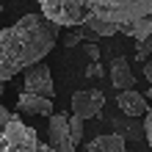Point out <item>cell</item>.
<instances>
[{
	"label": "cell",
	"instance_id": "1",
	"mask_svg": "<svg viewBox=\"0 0 152 152\" xmlns=\"http://www.w3.org/2000/svg\"><path fill=\"white\" fill-rule=\"evenodd\" d=\"M61 28H88L97 36H152V0H36Z\"/></svg>",
	"mask_w": 152,
	"mask_h": 152
},
{
	"label": "cell",
	"instance_id": "2",
	"mask_svg": "<svg viewBox=\"0 0 152 152\" xmlns=\"http://www.w3.org/2000/svg\"><path fill=\"white\" fill-rule=\"evenodd\" d=\"M61 25L44 14H25L14 25L0 28V80L8 83L20 72L47 58L56 47Z\"/></svg>",
	"mask_w": 152,
	"mask_h": 152
},
{
	"label": "cell",
	"instance_id": "3",
	"mask_svg": "<svg viewBox=\"0 0 152 152\" xmlns=\"http://www.w3.org/2000/svg\"><path fill=\"white\" fill-rule=\"evenodd\" d=\"M0 152H56V149L44 144L39 133L28 127L20 116H14L11 124L0 133Z\"/></svg>",
	"mask_w": 152,
	"mask_h": 152
},
{
	"label": "cell",
	"instance_id": "4",
	"mask_svg": "<svg viewBox=\"0 0 152 152\" xmlns=\"http://www.w3.org/2000/svg\"><path fill=\"white\" fill-rule=\"evenodd\" d=\"M47 144L56 152H77V141L72 136V124H69V113H53L50 116V141Z\"/></svg>",
	"mask_w": 152,
	"mask_h": 152
},
{
	"label": "cell",
	"instance_id": "5",
	"mask_svg": "<svg viewBox=\"0 0 152 152\" xmlns=\"http://www.w3.org/2000/svg\"><path fill=\"white\" fill-rule=\"evenodd\" d=\"M22 91H31V94H42V97H50L56 94V83H53V72L50 66L39 61V64H33L31 69H25V86Z\"/></svg>",
	"mask_w": 152,
	"mask_h": 152
},
{
	"label": "cell",
	"instance_id": "6",
	"mask_svg": "<svg viewBox=\"0 0 152 152\" xmlns=\"http://www.w3.org/2000/svg\"><path fill=\"white\" fill-rule=\"evenodd\" d=\"M105 108V94L91 88V91H75L72 94V113H77L80 119H94Z\"/></svg>",
	"mask_w": 152,
	"mask_h": 152
},
{
	"label": "cell",
	"instance_id": "7",
	"mask_svg": "<svg viewBox=\"0 0 152 152\" xmlns=\"http://www.w3.org/2000/svg\"><path fill=\"white\" fill-rule=\"evenodd\" d=\"M116 105H119V111L124 116H147L149 113V100L141 91H136V88H124V91L116 94Z\"/></svg>",
	"mask_w": 152,
	"mask_h": 152
},
{
	"label": "cell",
	"instance_id": "8",
	"mask_svg": "<svg viewBox=\"0 0 152 152\" xmlns=\"http://www.w3.org/2000/svg\"><path fill=\"white\" fill-rule=\"evenodd\" d=\"M17 111L20 113H33V116H53V100L50 97H42V94H31V91H22L17 97Z\"/></svg>",
	"mask_w": 152,
	"mask_h": 152
},
{
	"label": "cell",
	"instance_id": "9",
	"mask_svg": "<svg viewBox=\"0 0 152 152\" xmlns=\"http://www.w3.org/2000/svg\"><path fill=\"white\" fill-rule=\"evenodd\" d=\"M108 80L113 83V88H119V91L136 86V75L130 72V61L124 56L111 58V64H108Z\"/></svg>",
	"mask_w": 152,
	"mask_h": 152
},
{
	"label": "cell",
	"instance_id": "10",
	"mask_svg": "<svg viewBox=\"0 0 152 152\" xmlns=\"http://www.w3.org/2000/svg\"><path fill=\"white\" fill-rule=\"evenodd\" d=\"M86 152H127L124 149V138L122 136H97V138H91L88 144L83 147Z\"/></svg>",
	"mask_w": 152,
	"mask_h": 152
},
{
	"label": "cell",
	"instance_id": "11",
	"mask_svg": "<svg viewBox=\"0 0 152 152\" xmlns=\"http://www.w3.org/2000/svg\"><path fill=\"white\" fill-rule=\"evenodd\" d=\"M152 58V36L136 42V61H149Z\"/></svg>",
	"mask_w": 152,
	"mask_h": 152
},
{
	"label": "cell",
	"instance_id": "12",
	"mask_svg": "<svg viewBox=\"0 0 152 152\" xmlns=\"http://www.w3.org/2000/svg\"><path fill=\"white\" fill-rule=\"evenodd\" d=\"M147 97H149V113L144 116V136H147V144H149V149H152V86H149Z\"/></svg>",
	"mask_w": 152,
	"mask_h": 152
},
{
	"label": "cell",
	"instance_id": "13",
	"mask_svg": "<svg viewBox=\"0 0 152 152\" xmlns=\"http://www.w3.org/2000/svg\"><path fill=\"white\" fill-rule=\"evenodd\" d=\"M14 116H17V113H11V111L6 108V105H0V133H3L8 124H11V119H14Z\"/></svg>",
	"mask_w": 152,
	"mask_h": 152
},
{
	"label": "cell",
	"instance_id": "14",
	"mask_svg": "<svg viewBox=\"0 0 152 152\" xmlns=\"http://www.w3.org/2000/svg\"><path fill=\"white\" fill-rule=\"evenodd\" d=\"M83 75H86V77H102V75H105V72H102V64H100V61H91V64L86 66Z\"/></svg>",
	"mask_w": 152,
	"mask_h": 152
},
{
	"label": "cell",
	"instance_id": "15",
	"mask_svg": "<svg viewBox=\"0 0 152 152\" xmlns=\"http://www.w3.org/2000/svg\"><path fill=\"white\" fill-rule=\"evenodd\" d=\"M86 56L91 58V61H100V47H97V44H91V42H88V44H86Z\"/></svg>",
	"mask_w": 152,
	"mask_h": 152
},
{
	"label": "cell",
	"instance_id": "16",
	"mask_svg": "<svg viewBox=\"0 0 152 152\" xmlns=\"http://www.w3.org/2000/svg\"><path fill=\"white\" fill-rule=\"evenodd\" d=\"M144 77L149 80V86H152V58H149V61H144Z\"/></svg>",
	"mask_w": 152,
	"mask_h": 152
},
{
	"label": "cell",
	"instance_id": "17",
	"mask_svg": "<svg viewBox=\"0 0 152 152\" xmlns=\"http://www.w3.org/2000/svg\"><path fill=\"white\" fill-rule=\"evenodd\" d=\"M0 94H3V80H0Z\"/></svg>",
	"mask_w": 152,
	"mask_h": 152
},
{
	"label": "cell",
	"instance_id": "18",
	"mask_svg": "<svg viewBox=\"0 0 152 152\" xmlns=\"http://www.w3.org/2000/svg\"><path fill=\"white\" fill-rule=\"evenodd\" d=\"M0 11H3V0H0Z\"/></svg>",
	"mask_w": 152,
	"mask_h": 152
},
{
	"label": "cell",
	"instance_id": "19",
	"mask_svg": "<svg viewBox=\"0 0 152 152\" xmlns=\"http://www.w3.org/2000/svg\"><path fill=\"white\" fill-rule=\"evenodd\" d=\"M83 152H86V149H83Z\"/></svg>",
	"mask_w": 152,
	"mask_h": 152
}]
</instances>
